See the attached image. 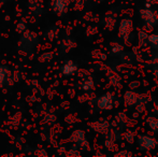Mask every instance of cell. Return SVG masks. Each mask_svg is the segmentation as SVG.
I'll return each instance as SVG.
<instances>
[{"label":"cell","mask_w":158,"mask_h":157,"mask_svg":"<svg viewBox=\"0 0 158 157\" xmlns=\"http://www.w3.org/2000/svg\"><path fill=\"white\" fill-rule=\"evenodd\" d=\"M138 144L144 151H152L158 145L157 139L153 138L148 134H142V136L138 137Z\"/></svg>","instance_id":"6da1fadb"},{"label":"cell","mask_w":158,"mask_h":157,"mask_svg":"<svg viewBox=\"0 0 158 157\" xmlns=\"http://www.w3.org/2000/svg\"><path fill=\"white\" fill-rule=\"evenodd\" d=\"M140 15H141L142 19H143L146 25L155 26L158 24V14L153 10L143 9V10L140 11Z\"/></svg>","instance_id":"7a4b0ae2"},{"label":"cell","mask_w":158,"mask_h":157,"mask_svg":"<svg viewBox=\"0 0 158 157\" xmlns=\"http://www.w3.org/2000/svg\"><path fill=\"white\" fill-rule=\"evenodd\" d=\"M113 97L112 93H106L98 98L97 105L102 110H111L113 108Z\"/></svg>","instance_id":"3957f363"},{"label":"cell","mask_w":158,"mask_h":157,"mask_svg":"<svg viewBox=\"0 0 158 157\" xmlns=\"http://www.w3.org/2000/svg\"><path fill=\"white\" fill-rule=\"evenodd\" d=\"M132 31V22L129 19H125L119 23L118 26V34L122 38H127Z\"/></svg>","instance_id":"277c9868"},{"label":"cell","mask_w":158,"mask_h":157,"mask_svg":"<svg viewBox=\"0 0 158 157\" xmlns=\"http://www.w3.org/2000/svg\"><path fill=\"white\" fill-rule=\"evenodd\" d=\"M124 101H125L127 105H135L139 103L140 95H138L137 93L132 92V90H128L124 95Z\"/></svg>","instance_id":"5b68a950"},{"label":"cell","mask_w":158,"mask_h":157,"mask_svg":"<svg viewBox=\"0 0 158 157\" xmlns=\"http://www.w3.org/2000/svg\"><path fill=\"white\" fill-rule=\"evenodd\" d=\"M146 123H148V126L151 130H153L154 132H158V118L151 116L146 119Z\"/></svg>","instance_id":"8992f818"},{"label":"cell","mask_w":158,"mask_h":157,"mask_svg":"<svg viewBox=\"0 0 158 157\" xmlns=\"http://www.w3.org/2000/svg\"><path fill=\"white\" fill-rule=\"evenodd\" d=\"M138 37H139V43H140V45L145 46L146 44H148V35L146 34V32L140 31L139 34H138Z\"/></svg>","instance_id":"52a82bcc"},{"label":"cell","mask_w":158,"mask_h":157,"mask_svg":"<svg viewBox=\"0 0 158 157\" xmlns=\"http://www.w3.org/2000/svg\"><path fill=\"white\" fill-rule=\"evenodd\" d=\"M75 69H77V67H75L74 65H73L71 61H69V63H67L66 65H64V72L67 74H72L73 72L75 71Z\"/></svg>","instance_id":"ba28073f"},{"label":"cell","mask_w":158,"mask_h":157,"mask_svg":"<svg viewBox=\"0 0 158 157\" xmlns=\"http://www.w3.org/2000/svg\"><path fill=\"white\" fill-rule=\"evenodd\" d=\"M148 43H151L152 45L158 48V34L148 35Z\"/></svg>","instance_id":"9c48e42d"},{"label":"cell","mask_w":158,"mask_h":157,"mask_svg":"<svg viewBox=\"0 0 158 157\" xmlns=\"http://www.w3.org/2000/svg\"><path fill=\"white\" fill-rule=\"evenodd\" d=\"M110 82H111V84H112V85L115 86V85H117L119 82H121V78H119L116 73H113L112 76H110Z\"/></svg>","instance_id":"30bf717a"},{"label":"cell","mask_w":158,"mask_h":157,"mask_svg":"<svg viewBox=\"0 0 158 157\" xmlns=\"http://www.w3.org/2000/svg\"><path fill=\"white\" fill-rule=\"evenodd\" d=\"M122 51V46H121V44H118V43H114V44H112V52H114L115 54L116 53H119Z\"/></svg>","instance_id":"8fae6325"},{"label":"cell","mask_w":158,"mask_h":157,"mask_svg":"<svg viewBox=\"0 0 158 157\" xmlns=\"http://www.w3.org/2000/svg\"><path fill=\"white\" fill-rule=\"evenodd\" d=\"M93 86H94V84H93V81H92V80H89V81L85 83V85H84V88H85V89H92Z\"/></svg>","instance_id":"7c38bea8"},{"label":"cell","mask_w":158,"mask_h":157,"mask_svg":"<svg viewBox=\"0 0 158 157\" xmlns=\"http://www.w3.org/2000/svg\"><path fill=\"white\" fill-rule=\"evenodd\" d=\"M139 85H140L139 82H138V81H135V82H131V83L129 84V87H130L131 89H135V88H137Z\"/></svg>","instance_id":"4fadbf2b"},{"label":"cell","mask_w":158,"mask_h":157,"mask_svg":"<svg viewBox=\"0 0 158 157\" xmlns=\"http://www.w3.org/2000/svg\"><path fill=\"white\" fill-rule=\"evenodd\" d=\"M116 155H117V156H119V155H131V154H130V153H128V152H125V151H124V152H118V153H117Z\"/></svg>","instance_id":"5bb4252c"},{"label":"cell","mask_w":158,"mask_h":157,"mask_svg":"<svg viewBox=\"0 0 158 157\" xmlns=\"http://www.w3.org/2000/svg\"><path fill=\"white\" fill-rule=\"evenodd\" d=\"M146 1H148V2H153L154 0H146Z\"/></svg>","instance_id":"9a60e30c"}]
</instances>
